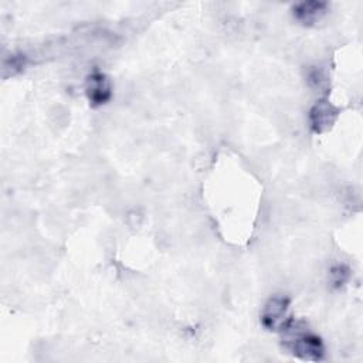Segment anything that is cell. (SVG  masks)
Instances as JSON below:
<instances>
[{
    "label": "cell",
    "instance_id": "obj_1",
    "mask_svg": "<svg viewBox=\"0 0 363 363\" xmlns=\"http://www.w3.org/2000/svg\"><path fill=\"white\" fill-rule=\"evenodd\" d=\"M282 343L295 357L306 362H319L325 356V346L322 339L311 332L303 322L294 319L281 332Z\"/></svg>",
    "mask_w": 363,
    "mask_h": 363
},
{
    "label": "cell",
    "instance_id": "obj_2",
    "mask_svg": "<svg viewBox=\"0 0 363 363\" xmlns=\"http://www.w3.org/2000/svg\"><path fill=\"white\" fill-rule=\"evenodd\" d=\"M289 299L282 295H277L268 299L261 312V323L267 330L282 332L292 320L289 315Z\"/></svg>",
    "mask_w": 363,
    "mask_h": 363
},
{
    "label": "cell",
    "instance_id": "obj_3",
    "mask_svg": "<svg viewBox=\"0 0 363 363\" xmlns=\"http://www.w3.org/2000/svg\"><path fill=\"white\" fill-rule=\"evenodd\" d=\"M85 94L92 106L105 105L112 96L109 78L101 71H92L85 81Z\"/></svg>",
    "mask_w": 363,
    "mask_h": 363
},
{
    "label": "cell",
    "instance_id": "obj_4",
    "mask_svg": "<svg viewBox=\"0 0 363 363\" xmlns=\"http://www.w3.org/2000/svg\"><path fill=\"white\" fill-rule=\"evenodd\" d=\"M339 116V109L328 99H319L309 111V125L315 133H323L332 128Z\"/></svg>",
    "mask_w": 363,
    "mask_h": 363
},
{
    "label": "cell",
    "instance_id": "obj_5",
    "mask_svg": "<svg viewBox=\"0 0 363 363\" xmlns=\"http://www.w3.org/2000/svg\"><path fill=\"white\" fill-rule=\"evenodd\" d=\"M328 11V3L319 0H309L301 1L294 4L292 14L296 21L303 26H312L318 23Z\"/></svg>",
    "mask_w": 363,
    "mask_h": 363
},
{
    "label": "cell",
    "instance_id": "obj_6",
    "mask_svg": "<svg viewBox=\"0 0 363 363\" xmlns=\"http://www.w3.org/2000/svg\"><path fill=\"white\" fill-rule=\"evenodd\" d=\"M349 277H350V271L343 264L333 265L329 271V281L333 288H342L349 281Z\"/></svg>",
    "mask_w": 363,
    "mask_h": 363
}]
</instances>
